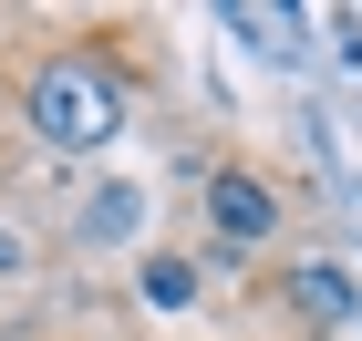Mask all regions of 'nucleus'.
I'll return each mask as SVG.
<instances>
[{
  "label": "nucleus",
  "instance_id": "1",
  "mask_svg": "<svg viewBox=\"0 0 362 341\" xmlns=\"http://www.w3.org/2000/svg\"><path fill=\"white\" fill-rule=\"evenodd\" d=\"M21 114H31V135L42 145H104L114 124H124V93L104 83V62H42V73H31L21 83Z\"/></svg>",
  "mask_w": 362,
  "mask_h": 341
},
{
  "label": "nucleus",
  "instance_id": "2",
  "mask_svg": "<svg viewBox=\"0 0 362 341\" xmlns=\"http://www.w3.org/2000/svg\"><path fill=\"white\" fill-rule=\"evenodd\" d=\"M279 217H290V207H279L269 176H249V166H218V176H207V227H218L228 249H269Z\"/></svg>",
  "mask_w": 362,
  "mask_h": 341
},
{
  "label": "nucleus",
  "instance_id": "3",
  "mask_svg": "<svg viewBox=\"0 0 362 341\" xmlns=\"http://www.w3.org/2000/svg\"><path fill=\"white\" fill-rule=\"evenodd\" d=\"M290 311L300 321H321V331H352V269H341V258H300V269H290Z\"/></svg>",
  "mask_w": 362,
  "mask_h": 341
},
{
  "label": "nucleus",
  "instance_id": "4",
  "mask_svg": "<svg viewBox=\"0 0 362 341\" xmlns=\"http://www.w3.org/2000/svg\"><path fill=\"white\" fill-rule=\"evenodd\" d=\"M145 300H156V311H187V300H207L197 258H145Z\"/></svg>",
  "mask_w": 362,
  "mask_h": 341
}]
</instances>
